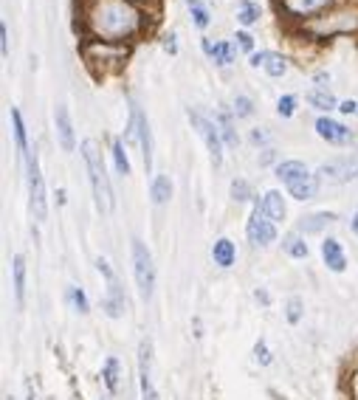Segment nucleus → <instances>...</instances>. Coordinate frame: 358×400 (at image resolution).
Here are the masks:
<instances>
[{
	"instance_id": "1",
	"label": "nucleus",
	"mask_w": 358,
	"mask_h": 400,
	"mask_svg": "<svg viewBox=\"0 0 358 400\" xmlns=\"http://www.w3.org/2000/svg\"><path fill=\"white\" fill-rule=\"evenodd\" d=\"M138 23V15L124 0H102L94 12V29L102 37H127Z\"/></svg>"
},
{
	"instance_id": "2",
	"label": "nucleus",
	"mask_w": 358,
	"mask_h": 400,
	"mask_svg": "<svg viewBox=\"0 0 358 400\" xmlns=\"http://www.w3.org/2000/svg\"><path fill=\"white\" fill-rule=\"evenodd\" d=\"M82 158H85V167H88V178H91L96 209L102 215H107L113 209V192H110V180H107L105 161H102V153H99L96 141H82Z\"/></svg>"
},
{
	"instance_id": "3",
	"label": "nucleus",
	"mask_w": 358,
	"mask_h": 400,
	"mask_svg": "<svg viewBox=\"0 0 358 400\" xmlns=\"http://www.w3.org/2000/svg\"><path fill=\"white\" fill-rule=\"evenodd\" d=\"M133 271H135L138 293L144 296V299H150V296H153V288H156V265H153L150 248L141 243V240H133Z\"/></svg>"
},
{
	"instance_id": "4",
	"label": "nucleus",
	"mask_w": 358,
	"mask_h": 400,
	"mask_svg": "<svg viewBox=\"0 0 358 400\" xmlns=\"http://www.w3.org/2000/svg\"><path fill=\"white\" fill-rule=\"evenodd\" d=\"M26 169H29V200H31V215L37 220H45L48 215V200H45V180H43V172H40V164H37V155H31L26 161Z\"/></svg>"
},
{
	"instance_id": "5",
	"label": "nucleus",
	"mask_w": 358,
	"mask_h": 400,
	"mask_svg": "<svg viewBox=\"0 0 358 400\" xmlns=\"http://www.w3.org/2000/svg\"><path fill=\"white\" fill-rule=\"evenodd\" d=\"M189 118H192V124L197 127L200 139L206 141V147H209V155H211L214 167H221V161H223V139H221V130L214 127V121L203 118V116H200V113H195V110H189Z\"/></svg>"
},
{
	"instance_id": "6",
	"label": "nucleus",
	"mask_w": 358,
	"mask_h": 400,
	"mask_svg": "<svg viewBox=\"0 0 358 400\" xmlns=\"http://www.w3.org/2000/svg\"><path fill=\"white\" fill-rule=\"evenodd\" d=\"M358 175V155H347V158H336V161H327L319 167V178L325 183H347Z\"/></svg>"
},
{
	"instance_id": "7",
	"label": "nucleus",
	"mask_w": 358,
	"mask_h": 400,
	"mask_svg": "<svg viewBox=\"0 0 358 400\" xmlns=\"http://www.w3.org/2000/svg\"><path fill=\"white\" fill-rule=\"evenodd\" d=\"M246 231H248V240L254 243V245H271L274 240H276V229H274V220L257 206L254 212H251V217H248V226H246Z\"/></svg>"
},
{
	"instance_id": "8",
	"label": "nucleus",
	"mask_w": 358,
	"mask_h": 400,
	"mask_svg": "<svg viewBox=\"0 0 358 400\" xmlns=\"http://www.w3.org/2000/svg\"><path fill=\"white\" fill-rule=\"evenodd\" d=\"M130 116H133L135 136H138V141H141V155H144V167H147V172H150V167H153V136H150V124H147V118H144V113H141L138 105H133Z\"/></svg>"
},
{
	"instance_id": "9",
	"label": "nucleus",
	"mask_w": 358,
	"mask_h": 400,
	"mask_svg": "<svg viewBox=\"0 0 358 400\" xmlns=\"http://www.w3.org/2000/svg\"><path fill=\"white\" fill-rule=\"evenodd\" d=\"M150 341L141 344L138 350V372H141V400H156V389H153V378H150V361H153V353H150Z\"/></svg>"
},
{
	"instance_id": "10",
	"label": "nucleus",
	"mask_w": 358,
	"mask_h": 400,
	"mask_svg": "<svg viewBox=\"0 0 358 400\" xmlns=\"http://www.w3.org/2000/svg\"><path fill=\"white\" fill-rule=\"evenodd\" d=\"M54 121H57L59 147H62L65 153H70V150L77 147V141H74V124H70V113H68V107H65V105H57V110H54Z\"/></svg>"
},
{
	"instance_id": "11",
	"label": "nucleus",
	"mask_w": 358,
	"mask_h": 400,
	"mask_svg": "<svg viewBox=\"0 0 358 400\" xmlns=\"http://www.w3.org/2000/svg\"><path fill=\"white\" fill-rule=\"evenodd\" d=\"M124 310H127V299L121 293V285L116 277H110L107 279V296H105V313L110 318H119V316H124Z\"/></svg>"
},
{
	"instance_id": "12",
	"label": "nucleus",
	"mask_w": 358,
	"mask_h": 400,
	"mask_svg": "<svg viewBox=\"0 0 358 400\" xmlns=\"http://www.w3.org/2000/svg\"><path fill=\"white\" fill-rule=\"evenodd\" d=\"M316 132L330 144H347L350 141V127H344V124H338L333 118H319L316 121Z\"/></svg>"
},
{
	"instance_id": "13",
	"label": "nucleus",
	"mask_w": 358,
	"mask_h": 400,
	"mask_svg": "<svg viewBox=\"0 0 358 400\" xmlns=\"http://www.w3.org/2000/svg\"><path fill=\"white\" fill-rule=\"evenodd\" d=\"M251 65H254V68H260V65H262L271 77H285V71H288V62H285V56H279L274 51L251 54Z\"/></svg>"
},
{
	"instance_id": "14",
	"label": "nucleus",
	"mask_w": 358,
	"mask_h": 400,
	"mask_svg": "<svg viewBox=\"0 0 358 400\" xmlns=\"http://www.w3.org/2000/svg\"><path fill=\"white\" fill-rule=\"evenodd\" d=\"M322 256H325V262H327V268H330V271H336V274H341V271L347 268L344 251H341V245H338L333 237H327V240L322 243Z\"/></svg>"
},
{
	"instance_id": "15",
	"label": "nucleus",
	"mask_w": 358,
	"mask_h": 400,
	"mask_svg": "<svg viewBox=\"0 0 358 400\" xmlns=\"http://www.w3.org/2000/svg\"><path fill=\"white\" fill-rule=\"evenodd\" d=\"M311 172H308V167L305 164H299V161H282L279 167H276V178L279 180H285V183H297V180H302V178H308Z\"/></svg>"
},
{
	"instance_id": "16",
	"label": "nucleus",
	"mask_w": 358,
	"mask_h": 400,
	"mask_svg": "<svg viewBox=\"0 0 358 400\" xmlns=\"http://www.w3.org/2000/svg\"><path fill=\"white\" fill-rule=\"evenodd\" d=\"M12 127H15L17 153H20V158H23V161H29V158H31V153H29V139H26V124H23V116H20V110H17V107H12Z\"/></svg>"
},
{
	"instance_id": "17",
	"label": "nucleus",
	"mask_w": 358,
	"mask_h": 400,
	"mask_svg": "<svg viewBox=\"0 0 358 400\" xmlns=\"http://www.w3.org/2000/svg\"><path fill=\"white\" fill-rule=\"evenodd\" d=\"M211 256H214V262H218L221 268H229V265H234V256H237L234 243L232 240H218L214 248H211Z\"/></svg>"
},
{
	"instance_id": "18",
	"label": "nucleus",
	"mask_w": 358,
	"mask_h": 400,
	"mask_svg": "<svg viewBox=\"0 0 358 400\" xmlns=\"http://www.w3.org/2000/svg\"><path fill=\"white\" fill-rule=\"evenodd\" d=\"M262 212H265L274 223L285 220V203H282V194H279V192H268V194H265V200H262Z\"/></svg>"
},
{
	"instance_id": "19",
	"label": "nucleus",
	"mask_w": 358,
	"mask_h": 400,
	"mask_svg": "<svg viewBox=\"0 0 358 400\" xmlns=\"http://www.w3.org/2000/svg\"><path fill=\"white\" fill-rule=\"evenodd\" d=\"M12 271H15V296H17V305H23L26 302V259L20 254L12 262Z\"/></svg>"
},
{
	"instance_id": "20",
	"label": "nucleus",
	"mask_w": 358,
	"mask_h": 400,
	"mask_svg": "<svg viewBox=\"0 0 358 400\" xmlns=\"http://www.w3.org/2000/svg\"><path fill=\"white\" fill-rule=\"evenodd\" d=\"M203 48L211 54V59L218 62V65H232V62H234V48H232L229 43H214V45H211V43L206 40Z\"/></svg>"
},
{
	"instance_id": "21",
	"label": "nucleus",
	"mask_w": 358,
	"mask_h": 400,
	"mask_svg": "<svg viewBox=\"0 0 358 400\" xmlns=\"http://www.w3.org/2000/svg\"><path fill=\"white\" fill-rule=\"evenodd\" d=\"M316 189H319V183H316V178H313V175H308V178H302V180H297V183H291V186H288V192H291L297 200H308V197H313V194H316Z\"/></svg>"
},
{
	"instance_id": "22",
	"label": "nucleus",
	"mask_w": 358,
	"mask_h": 400,
	"mask_svg": "<svg viewBox=\"0 0 358 400\" xmlns=\"http://www.w3.org/2000/svg\"><path fill=\"white\" fill-rule=\"evenodd\" d=\"M327 3L330 0H285V9H291L297 15H311V12H319Z\"/></svg>"
},
{
	"instance_id": "23",
	"label": "nucleus",
	"mask_w": 358,
	"mask_h": 400,
	"mask_svg": "<svg viewBox=\"0 0 358 400\" xmlns=\"http://www.w3.org/2000/svg\"><path fill=\"white\" fill-rule=\"evenodd\" d=\"M172 197V180L167 178V175H158L156 180H153V203H167V200Z\"/></svg>"
},
{
	"instance_id": "24",
	"label": "nucleus",
	"mask_w": 358,
	"mask_h": 400,
	"mask_svg": "<svg viewBox=\"0 0 358 400\" xmlns=\"http://www.w3.org/2000/svg\"><path fill=\"white\" fill-rule=\"evenodd\" d=\"M308 102L316 107V110H333V107H338V102H336V96L330 93V91H311L308 93Z\"/></svg>"
},
{
	"instance_id": "25",
	"label": "nucleus",
	"mask_w": 358,
	"mask_h": 400,
	"mask_svg": "<svg viewBox=\"0 0 358 400\" xmlns=\"http://www.w3.org/2000/svg\"><path fill=\"white\" fill-rule=\"evenodd\" d=\"M282 248H285V254H291V256H297V259H305L308 256V245H305V240L299 237V234H288L282 240Z\"/></svg>"
},
{
	"instance_id": "26",
	"label": "nucleus",
	"mask_w": 358,
	"mask_h": 400,
	"mask_svg": "<svg viewBox=\"0 0 358 400\" xmlns=\"http://www.w3.org/2000/svg\"><path fill=\"white\" fill-rule=\"evenodd\" d=\"M237 20H240L243 26L257 23V20H260V6L251 3V0H240V3H237Z\"/></svg>"
},
{
	"instance_id": "27",
	"label": "nucleus",
	"mask_w": 358,
	"mask_h": 400,
	"mask_svg": "<svg viewBox=\"0 0 358 400\" xmlns=\"http://www.w3.org/2000/svg\"><path fill=\"white\" fill-rule=\"evenodd\" d=\"M330 223H336V215H327V212H319V215H311V217H305L302 220V231H322L325 226H330Z\"/></svg>"
},
{
	"instance_id": "28",
	"label": "nucleus",
	"mask_w": 358,
	"mask_h": 400,
	"mask_svg": "<svg viewBox=\"0 0 358 400\" xmlns=\"http://www.w3.org/2000/svg\"><path fill=\"white\" fill-rule=\"evenodd\" d=\"M186 6H189V12H192L195 26H197V29H206V26H209V9L203 6V0H186Z\"/></svg>"
},
{
	"instance_id": "29",
	"label": "nucleus",
	"mask_w": 358,
	"mask_h": 400,
	"mask_svg": "<svg viewBox=\"0 0 358 400\" xmlns=\"http://www.w3.org/2000/svg\"><path fill=\"white\" fill-rule=\"evenodd\" d=\"M105 383H107L110 392L119 389V361H116V358H107V361H105Z\"/></svg>"
},
{
	"instance_id": "30",
	"label": "nucleus",
	"mask_w": 358,
	"mask_h": 400,
	"mask_svg": "<svg viewBox=\"0 0 358 400\" xmlns=\"http://www.w3.org/2000/svg\"><path fill=\"white\" fill-rule=\"evenodd\" d=\"M113 161H116V169L121 175H130V161H127V153H124L121 141H113Z\"/></svg>"
},
{
	"instance_id": "31",
	"label": "nucleus",
	"mask_w": 358,
	"mask_h": 400,
	"mask_svg": "<svg viewBox=\"0 0 358 400\" xmlns=\"http://www.w3.org/2000/svg\"><path fill=\"white\" fill-rule=\"evenodd\" d=\"M68 299H70V305H74V310L82 313V316L91 310V307H88V296H85L80 288H70V291H68Z\"/></svg>"
},
{
	"instance_id": "32",
	"label": "nucleus",
	"mask_w": 358,
	"mask_h": 400,
	"mask_svg": "<svg viewBox=\"0 0 358 400\" xmlns=\"http://www.w3.org/2000/svg\"><path fill=\"white\" fill-rule=\"evenodd\" d=\"M276 110H279V116H294V110H297V96H282L279 99V105H276Z\"/></svg>"
},
{
	"instance_id": "33",
	"label": "nucleus",
	"mask_w": 358,
	"mask_h": 400,
	"mask_svg": "<svg viewBox=\"0 0 358 400\" xmlns=\"http://www.w3.org/2000/svg\"><path fill=\"white\" fill-rule=\"evenodd\" d=\"M221 132H223V139H226V144H237V132L232 130V121H229V116H221Z\"/></svg>"
},
{
	"instance_id": "34",
	"label": "nucleus",
	"mask_w": 358,
	"mask_h": 400,
	"mask_svg": "<svg viewBox=\"0 0 358 400\" xmlns=\"http://www.w3.org/2000/svg\"><path fill=\"white\" fill-rule=\"evenodd\" d=\"M254 355H257V361H260L262 367H268V364H271V353H268V347H265V341H262V339L254 344Z\"/></svg>"
},
{
	"instance_id": "35",
	"label": "nucleus",
	"mask_w": 358,
	"mask_h": 400,
	"mask_svg": "<svg viewBox=\"0 0 358 400\" xmlns=\"http://www.w3.org/2000/svg\"><path fill=\"white\" fill-rule=\"evenodd\" d=\"M251 110H254V107H251V99H246V96H237V99H234V113H237V116H251Z\"/></svg>"
},
{
	"instance_id": "36",
	"label": "nucleus",
	"mask_w": 358,
	"mask_h": 400,
	"mask_svg": "<svg viewBox=\"0 0 358 400\" xmlns=\"http://www.w3.org/2000/svg\"><path fill=\"white\" fill-rule=\"evenodd\" d=\"M232 194H234V200H248L251 194H248V183L246 180H234L232 183Z\"/></svg>"
},
{
	"instance_id": "37",
	"label": "nucleus",
	"mask_w": 358,
	"mask_h": 400,
	"mask_svg": "<svg viewBox=\"0 0 358 400\" xmlns=\"http://www.w3.org/2000/svg\"><path fill=\"white\" fill-rule=\"evenodd\" d=\"M299 316H302V302H299V299H291V302H288V321L297 324Z\"/></svg>"
},
{
	"instance_id": "38",
	"label": "nucleus",
	"mask_w": 358,
	"mask_h": 400,
	"mask_svg": "<svg viewBox=\"0 0 358 400\" xmlns=\"http://www.w3.org/2000/svg\"><path fill=\"white\" fill-rule=\"evenodd\" d=\"M0 51H3V56H9V29H6V23H0Z\"/></svg>"
},
{
	"instance_id": "39",
	"label": "nucleus",
	"mask_w": 358,
	"mask_h": 400,
	"mask_svg": "<svg viewBox=\"0 0 358 400\" xmlns=\"http://www.w3.org/2000/svg\"><path fill=\"white\" fill-rule=\"evenodd\" d=\"M237 45H240L243 51H251V45H254V43H251V34L240 31V34H237Z\"/></svg>"
},
{
	"instance_id": "40",
	"label": "nucleus",
	"mask_w": 358,
	"mask_h": 400,
	"mask_svg": "<svg viewBox=\"0 0 358 400\" xmlns=\"http://www.w3.org/2000/svg\"><path fill=\"white\" fill-rule=\"evenodd\" d=\"M338 110H341V113H355V110H358V105L350 99V102H341V105H338Z\"/></svg>"
},
{
	"instance_id": "41",
	"label": "nucleus",
	"mask_w": 358,
	"mask_h": 400,
	"mask_svg": "<svg viewBox=\"0 0 358 400\" xmlns=\"http://www.w3.org/2000/svg\"><path fill=\"white\" fill-rule=\"evenodd\" d=\"M164 48H167V51H172V54L178 51V45H175V34H170V37L164 40Z\"/></svg>"
},
{
	"instance_id": "42",
	"label": "nucleus",
	"mask_w": 358,
	"mask_h": 400,
	"mask_svg": "<svg viewBox=\"0 0 358 400\" xmlns=\"http://www.w3.org/2000/svg\"><path fill=\"white\" fill-rule=\"evenodd\" d=\"M254 296H257V302H262V305H268V293H265V291H257Z\"/></svg>"
},
{
	"instance_id": "43",
	"label": "nucleus",
	"mask_w": 358,
	"mask_h": 400,
	"mask_svg": "<svg viewBox=\"0 0 358 400\" xmlns=\"http://www.w3.org/2000/svg\"><path fill=\"white\" fill-rule=\"evenodd\" d=\"M26 392H29V400H34V389H31V380H26Z\"/></svg>"
},
{
	"instance_id": "44",
	"label": "nucleus",
	"mask_w": 358,
	"mask_h": 400,
	"mask_svg": "<svg viewBox=\"0 0 358 400\" xmlns=\"http://www.w3.org/2000/svg\"><path fill=\"white\" fill-rule=\"evenodd\" d=\"M352 231L358 234V212H355V220H352Z\"/></svg>"
}]
</instances>
